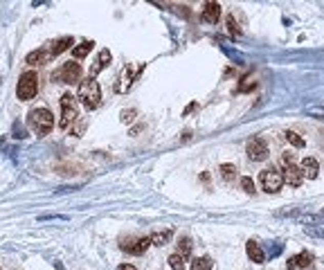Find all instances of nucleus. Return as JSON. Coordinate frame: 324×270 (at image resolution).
<instances>
[{
    "instance_id": "obj_1",
    "label": "nucleus",
    "mask_w": 324,
    "mask_h": 270,
    "mask_svg": "<svg viewBox=\"0 0 324 270\" xmlns=\"http://www.w3.org/2000/svg\"><path fill=\"white\" fill-rule=\"evenodd\" d=\"M27 126L36 135H48L54 126V115L48 108H32L27 112Z\"/></svg>"
},
{
    "instance_id": "obj_2",
    "label": "nucleus",
    "mask_w": 324,
    "mask_h": 270,
    "mask_svg": "<svg viewBox=\"0 0 324 270\" xmlns=\"http://www.w3.org/2000/svg\"><path fill=\"white\" fill-rule=\"evenodd\" d=\"M77 99L81 101L83 106H86L88 110H95L99 106V101H101V90H99V83L95 81V79H86V81L79 86V95H77Z\"/></svg>"
},
{
    "instance_id": "obj_3",
    "label": "nucleus",
    "mask_w": 324,
    "mask_h": 270,
    "mask_svg": "<svg viewBox=\"0 0 324 270\" xmlns=\"http://www.w3.org/2000/svg\"><path fill=\"white\" fill-rule=\"evenodd\" d=\"M36 93H38V75L34 70H25L18 79L16 95H18L20 101H30L32 97H36Z\"/></svg>"
},
{
    "instance_id": "obj_4",
    "label": "nucleus",
    "mask_w": 324,
    "mask_h": 270,
    "mask_svg": "<svg viewBox=\"0 0 324 270\" xmlns=\"http://www.w3.org/2000/svg\"><path fill=\"white\" fill-rule=\"evenodd\" d=\"M79 117V108H77V97H72L70 93L61 95V120H59V128H70V124H75Z\"/></svg>"
},
{
    "instance_id": "obj_5",
    "label": "nucleus",
    "mask_w": 324,
    "mask_h": 270,
    "mask_svg": "<svg viewBox=\"0 0 324 270\" xmlns=\"http://www.w3.org/2000/svg\"><path fill=\"white\" fill-rule=\"evenodd\" d=\"M79 79H81V65L77 61H68L52 75V81L56 83H77Z\"/></svg>"
},
{
    "instance_id": "obj_6",
    "label": "nucleus",
    "mask_w": 324,
    "mask_h": 270,
    "mask_svg": "<svg viewBox=\"0 0 324 270\" xmlns=\"http://www.w3.org/2000/svg\"><path fill=\"white\" fill-rule=\"evenodd\" d=\"M261 187H264L268 194H277L282 187H284V178H282V171L279 169H275V167H268V169H264L261 171Z\"/></svg>"
},
{
    "instance_id": "obj_7",
    "label": "nucleus",
    "mask_w": 324,
    "mask_h": 270,
    "mask_svg": "<svg viewBox=\"0 0 324 270\" xmlns=\"http://www.w3.org/2000/svg\"><path fill=\"white\" fill-rule=\"evenodd\" d=\"M149 245H151L149 236H131V239L119 243V248H122L124 252H128V255H144V252L149 250Z\"/></svg>"
},
{
    "instance_id": "obj_8",
    "label": "nucleus",
    "mask_w": 324,
    "mask_h": 270,
    "mask_svg": "<svg viewBox=\"0 0 324 270\" xmlns=\"http://www.w3.org/2000/svg\"><path fill=\"white\" fill-rule=\"evenodd\" d=\"M246 151H248V158H250V160H254V162L266 160V158H268V144H266L264 138H252L248 142Z\"/></svg>"
},
{
    "instance_id": "obj_9",
    "label": "nucleus",
    "mask_w": 324,
    "mask_h": 270,
    "mask_svg": "<svg viewBox=\"0 0 324 270\" xmlns=\"http://www.w3.org/2000/svg\"><path fill=\"white\" fill-rule=\"evenodd\" d=\"M299 173H302V178H309V180H315L317 176H320V165H317V160L313 155H306L302 160Z\"/></svg>"
},
{
    "instance_id": "obj_10",
    "label": "nucleus",
    "mask_w": 324,
    "mask_h": 270,
    "mask_svg": "<svg viewBox=\"0 0 324 270\" xmlns=\"http://www.w3.org/2000/svg\"><path fill=\"white\" fill-rule=\"evenodd\" d=\"M284 183H288L291 187H299L302 185V173H299V167H295V162H288V165H284V173H282Z\"/></svg>"
},
{
    "instance_id": "obj_11",
    "label": "nucleus",
    "mask_w": 324,
    "mask_h": 270,
    "mask_svg": "<svg viewBox=\"0 0 324 270\" xmlns=\"http://www.w3.org/2000/svg\"><path fill=\"white\" fill-rule=\"evenodd\" d=\"M221 18V5L219 3H205V9L201 14V20L207 22V25H216Z\"/></svg>"
},
{
    "instance_id": "obj_12",
    "label": "nucleus",
    "mask_w": 324,
    "mask_h": 270,
    "mask_svg": "<svg viewBox=\"0 0 324 270\" xmlns=\"http://www.w3.org/2000/svg\"><path fill=\"white\" fill-rule=\"evenodd\" d=\"M144 70V65H140L138 70H131V68H124L122 70V77H119V83H117V93H126V90L131 88V83H133V79H135V75H140V72Z\"/></svg>"
},
{
    "instance_id": "obj_13",
    "label": "nucleus",
    "mask_w": 324,
    "mask_h": 270,
    "mask_svg": "<svg viewBox=\"0 0 324 270\" xmlns=\"http://www.w3.org/2000/svg\"><path fill=\"white\" fill-rule=\"evenodd\" d=\"M311 261H313V255H311V252H299V255H295V257L288 259V261H286V268H288V270L309 268Z\"/></svg>"
},
{
    "instance_id": "obj_14",
    "label": "nucleus",
    "mask_w": 324,
    "mask_h": 270,
    "mask_svg": "<svg viewBox=\"0 0 324 270\" xmlns=\"http://www.w3.org/2000/svg\"><path fill=\"white\" fill-rule=\"evenodd\" d=\"M70 45H75V41H72V36H63V38H59V41H54L52 45L48 48V54H50V59H54V56H59L61 52H66Z\"/></svg>"
},
{
    "instance_id": "obj_15",
    "label": "nucleus",
    "mask_w": 324,
    "mask_h": 270,
    "mask_svg": "<svg viewBox=\"0 0 324 270\" xmlns=\"http://www.w3.org/2000/svg\"><path fill=\"white\" fill-rule=\"evenodd\" d=\"M111 59H113V54L108 52V50H101V52H99V56H97V61H95V65L90 68V79H95V77H97L99 72L104 70V68H106L108 63H111Z\"/></svg>"
},
{
    "instance_id": "obj_16",
    "label": "nucleus",
    "mask_w": 324,
    "mask_h": 270,
    "mask_svg": "<svg viewBox=\"0 0 324 270\" xmlns=\"http://www.w3.org/2000/svg\"><path fill=\"white\" fill-rule=\"evenodd\" d=\"M246 252H248V257L252 259L254 263H266V252L261 250V245L257 243V241H248V243H246Z\"/></svg>"
},
{
    "instance_id": "obj_17",
    "label": "nucleus",
    "mask_w": 324,
    "mask_h": 270,
    "mask_svg": "<svg viewBox=\"0 0 324 270\" xmlns=\"http://www.w3.org/2000/svg\"><path fill=\"white\" fill-rule=\"evenodd\" d=\"M48 61H50L48 48L36 50V52H30V54H27V63H30V65H41V63H48Z\"/></svg>"
},
{
    "instance_id": "obj_18",
    "label": "nucleus",
    "mask_w": 324,
    "mask_h": 270,
    "mask_svg": "<svg viewBox=\"0 0 324 270\" xmlns=\"http://www.w3.org/2000/svg\"><path fill=\"white\" fill-rule=\"evenodd\" d=\"M171 236H174L171 230H162V232H153L149 236V241H151L153 245H167L169 241H171Z\"/></svg>"
},
{
    "instance_id": "obj_19",
    "label": "nucleus",
    "mask_w": 324,
    "mask_h": 270,
    "mask_svg": "<svg viewBox=\"0 0 324 270\" xmlns=\"http://www.w3.org/2000/svg\"><path fill=\"white\" fill-rule=\"evenodd\" d=\"M93 41H81L77 45V48H72V56L75 59H83V56H88L90 54V50H93Z\"/></svg>"
},
{
    "instance_id": "obj_20",
    "label": "nucleus",
    "mask_w": 324,
    "mask_h": 270,
    "mask_svg": "<svg viewBox=\"0 0 324 270\" xmlns=\"http://www.w3.org/2000/svg\"><path fill=\"white\" fill-rule=\"evenodd\" d=\"M212 268H214L212 257H198L191 261V270H212Z\"/></svg>"
},
{
    "instance_id": "obj_21",
    "label": "nucleus",
    "mask_w": 324,
    "mask_h": 270,
    "mask_svg": "<svg viewBox=\"0 0 324 270\" xmlns=\"http://www.w3.org/2000/svg\"><path fill=\"white\" fill-rule=\"evenodd\" d=\"M221 178H223L225 183H234V178H236V167H234V165H221Z\"/></svg>"
},
{
    "instance_id": "obj_22",
    "label": "nucleus",
    "mask_w": 324,
    "mask_h": 270,
    "mask_svg": "<svg viewBox=\"0 0 324 270\" xmlns=\"http://www.w3.org/2000/svg\"><path fill=\"white\" fill-rule=\"evenodd\" d=\"M189 252H191V239H189V236H183V239L178 241V255L187 257Z\"/></svg>"
},
{
    "instance_id": "obj_23",
    "label": "nucleus",
    "mask_w": 324,
    "mask_h": 270,
    "mask_svg": "<svg viewBox=\"0 0 324 270\" xmlns=\"http://www.w3.org/2000/svg\"><path fill=\"white\" fill-rule=\"evenodd\" d=\"M286 140L295 146V149H302V146L306 144V142H304V138H299V135L295 133V131H286Z\"/></svg>"
},
{
    "instance_id": "obj_24",
    "label": "nucleus",
    "mask_w": 324,
    "mask_h": 270,
    "mask_svg": "<svg viewBox=\"0 0 324 270\" xmlns=\"http://www.w3.org/2000/svg\"><path fill=\"white\" fill-rule=\"evenodd\" d=\"M169 266H171L174 270H187V268H185V257H180L178 252L169 257Z\"/></svg>"
},
{
    "instance_id": "obj_25",
    "label": "nucleus",
    "mask_w": 324,
    "mask_h": 270,
    "mask_svg": "<svg viewBox=\"0 0 324 270\" xmlns=\"http://www.w3.org/2000/svg\"><path fill=\"white\" fill-rule=\"evenodd\" d=\"M250 88H254V81L250 77H243L241 83H239V88H236V93H246V90H250Z\"/></svg>"
},
{
    "instance_id": "obj_26",
    "label": "nucleus",
    "mask_w": 324,
    "mask_h": 270,
    "mask_svg": "<svg viewBox=\"0 0 324 270\" xmlns=\"http://www.w3.org/2000/svg\"><path fill=\"white\" fill-rule=\"evenodd\" d=\"M241 187H243V191L246 194H254V180L252 178H241Z\"/></svg>"
},
{
    "instance_id": "obj_27",
    "label": "nucleus",
    "mask_w": 324,
    "mask_h": 270,
    "mask_svg": "<svg viewBox=\"0 0 324 270\" xmlns=\"http://www.w3.org/2000/svg\"><path fill=\"white\" fill-rule=\"evenodd\" d=\"M133 120H135V110H133V108L122 110V122H124V124H131Z\"/></svg>"
},
{
    "instance_id": "obj_28",
    "label": "nucleus",
    "mask_w": 324,
    "mask_h": 270,
    "mask_svg": "<svg viewBox=\"0 0 324 270\" xmlns=\"http://www.w3.org/2000/svg\"><path fill=\"white\" fill-rule=\"evenodd\" d=\"M227 30H230V34H234V36H239V30H236L234 16H227Z\"/></svg>"
},
{
    "instance_id": "obj_29",
    "label": "nucleus",
    "mask_w": 324,
    "mask_h": 270,
    "mask_svg": "<svg viewBox=\"0 0 324 270\" xmlns=\"http://www.w3.org/2000/svg\"><path fill=\"white\" fill-rule=\"evenodd\" d=\"M117 270H138V268L131 266V263H122V266H117Z\"/></svg>"
},
{
    "instance_id": "obj_30",
    "label": "nucleus",
    "mask_w": 324,
    "mask_h": 270,
    "mask_svg": "<svg viewBox=\"0 0 324 270\" xmlns=\"http://www.w3.org/2000/svg\"><path fill=\"white\" fill-rule=\"evenodd\" d=\"M196 106H198V104H189V106H187V108H185V115H189V112H191V110H194V108H196Z\"/></svg>"
}]
</instances>
